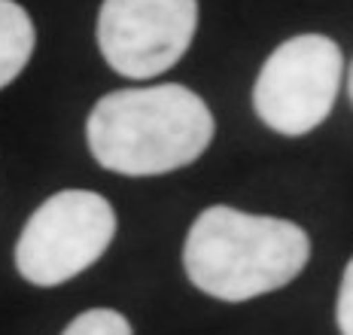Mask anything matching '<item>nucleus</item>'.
I'll return each instance as SVG.
<instances>
[{"label":"nucleus","mask_w":353,"mask_h":335,"mask_svg":"<svg viewBox=\"0 0 353 335\" xmlns=\"http://www.w3.org/2000/svg\"><path fill=\"white\" fill-rule=\"evenodd\" d=\"M88 150L101 168L152 177L192 165L213 141V116L186 85L110 92L85 122Z\"/></svg>","instance_id":"f257e3e1"},{"label":"nucleus","mask_w":353,"mask_h":335,"mask_svg":"<svg viewBox=\"0 0 353 335\" xmlns=\"http://www.w3.org/2000/svg\"><path fill=\"white\" fill-rule=\"evenodd\" d=\"M307 256L311 241L301 225L225 205L198 214L183 247L189 281L223 302H247L286 287Z\"/></svg>","instance_id":"f03ea898"},{"label":"nucleus","mask_w":353,"mask_h":335,"mask_svg":"<svg viewBox=\"0 0 353 335\" xmlns=\"http://www.w3.org/2000/svg\"><path fill=\"white\" fill-rule=\"evenodd\" d=\"M116 235L113 205L88 189H64L34 210L16 244L19 274L34 287H58L94 265Z\"/></svg>","instance_id":"7ed1b4c3"},{"label":"nucleus","mask_w":353,"mask_h":335,"mask_svg":"<svg viewBox=\"0 0 353 335\" xmlns=\"http://www.w3.org/2000/svg\"><path fill=\"white\" fill-rule=\"evenodd\" d=\"M341 70V49L323 34L286 40L259 70L253 85L256 113L277 134H307L332 110Z\"/></svg>","instance_id":"20e7f679"},{"label":"nucleus","mask_w":353,"mask_h":335,"mask_svg":"<svg viewBox=\"0 0 353 335\" xmlns=\"http://www.w3.org/2000/svg\"><path fill=\"white\" fill-rule=\"evenodd\" d=\"M195 28L198 0H104L98 46L116 74L150 79L186 55Z\"/></svg>","instance_id":"39448f33"},{"label":"nucleus","mask_w":353,"mask_h":335,"mask_svg":"<svg viewBox=\"0 0 353 335\" xmlns=\"http://www.w3.org/2000/svg\"><path fill=\"white\" fill-rule=\"evenodd\" d=\"M34 52V21L16 0H0V89L10 85Z\"/></svg>","instance_id":"423d86ee"},{"label":"nucleus","mask_w":353,"mask_h":335,"mask_svg":"<svg viewBox=\"0 0 353 335\" xmlns=\"http://www.w3.org/2000/svg\"><path fill=\"white\" fill-rule=\"evenodd\" d=\"M61 335H131V323L125 314L110 308H92L77 320H70Z\"/></svg>","instance_id":"0eeeda50"},{"label":"nucleus","mask_w":353,"mask_h":335,"mask_svg":"<svg viewBox=\"0 0 353 335\" xmlns=\"http://www.w3.org/2000/svg\"><path fill=\"white\" fill-rule=\"evenodd\" d=\"M335 317H338V329H341V335H353V259H350V265L344 268Z\"/></svg>","instance_id":"6e6552de"},{"label":"nucleus","mask_w":353,"mask_h":335,"mask_svg":"<svg viewBox=\"0 0 353 335\" xmlns=\"http://www.w3.org/2000/svg\"><path fill=\"white\" fill-rule=\"evenodd\" d=\"M350 101H353V68H350Z\"/></svg>","instance_id":"1a4fd4ad"}]
</instances>
